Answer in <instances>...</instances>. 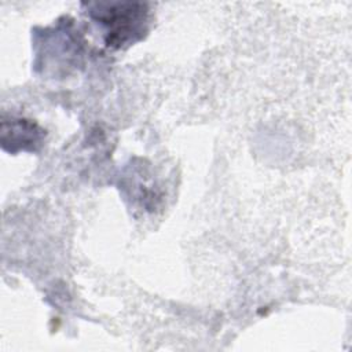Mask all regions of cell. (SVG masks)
Segmentation results:
<instances>
[{
	"instance_id": "1",
	"label": "cell",
	"mask_w": 352,
	"mask_h": 352,
	"mask_svg": "<svg viewBox=\"0 0 352 352\" xmlns=\"http://www.w3.org/2000/svg\"><path fill=\"white\" fill-rule=\"evenodd\" d=\"M91 15L104 26L106 44L111 48L133 44L147 30L148 10L140 3L98 4Z\"/></svg>"
}]
</instances>
